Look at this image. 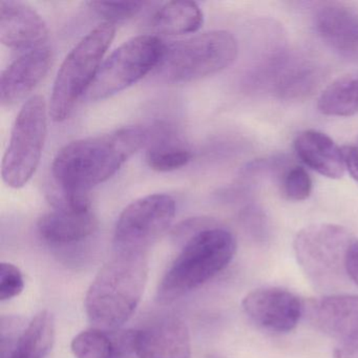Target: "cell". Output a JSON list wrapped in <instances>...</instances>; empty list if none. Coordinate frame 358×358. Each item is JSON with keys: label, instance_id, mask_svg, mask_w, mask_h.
<instances>
[{"label": "cell", "instance_id": "cell-1", "mask_svg": "<svg viewBox=\"0 0 358 358\" xmlns=\"http://www.w3.org/2000/svg\"><path fill=\"white\" fill-rule=\"evenodd\" d=\"M150 137V131L144 127H127L71 142L54 159V181L66 192H89L110 179Z\"/></svg>", "mask_w": 358, "mask_h": 358}, {"label": "cell", "instance_id": "cell-2", "mask_svg": "<svg viewBox=\"0 0 358 358\" xmlns=\"http://www.w3.org/2000/svg\"><path fill=\"white\" fill-rule=\"evenodd\" d=\"M146 253L115 251L92 282L85 309L97 329L115 331L137 309L148 280Z\"/></svg>", "mask_w": 358, "mask_h": 358}, {"label": "cell", "instance_id": "cell-3", "mask_svg": "<svg viewBox=\"0 0 358 358\" xmlns=\"http://www.w3.org/2000/svg\"><path fill=\"white\" fill-rule=\"evenodd\" d=\"M236 242L224 228L199 230L186 243L161 280L157 299L171 303L225 269L234 259Z\"/></svg>", "mask_w": 358, "mask_h": 358}, {"label": "cell", "instance_id": "cell-4", "mask_svg": "<svg viewBox=\"0 0 358 358\" xmlns=\"http://www.w3.org/2000/svg\"><path fill=\"white\" fill-rule=\"evenodd\" d=\"M238 41L227 31L215 30L166 45L156 76L167 83H194L234 64Z\"/></svg>", "mask_w": 358, "mask_h": 358}, {"label": "cell", "instance_id": "cell-5", "mask_svg": "<svg viewBox=\"0 0 358 358\" xmlns=\"http://www.w3.org/2000/svg\"><path fill=\"white\" fill-rule=\"evenodd\" d=\"M115 34V24L102 22L66 56L58 71L50 100L49 114L54 121L66 120L83 94L87 93Z\"/></svg>", "mask_w": 358, "mask_h": 358}, {"label": "cell", "instance_id": "cell-6", "mask_svg": "<svg viewBox=\"0 0 358 358\" xmlns=\"http://www.w3.org/2000/svg\"><path fill=\"white\" fill-rule=\"evenodd\" d=\"M354 242L350 232L334 224H314L294 238V252L308 280L320 290H334L348 278L345 259Z\"/></svg>", "mask_w": 358, "mask_h": 358}, {"label": "cell", "instance_id": "cell-7", "mask_svg": "<svg viewBox=\"0 0 358 358\" xmlns=\"http://www.w3.org/2000/svg\"><path fill=\"white\" fill-rule=\"evenodd\" d=\"M48 131V108L43 96H32L22 106L12 129L3 160V182L22 188L38 169Z\"/></svg>", "mask_w": 358, "mask_h": 358}, {"label": "cell", "instance_id": "cell-8", "mask_svg": "<svg viewBox=\"0 0 358 358\" xmlns=\"http://www.w3.org/2000/svg\"><path fill=\"white\" fill-rule=\"evenodd\" d=\"M165 47L154 35H140L125 41L102 62L87 98L92 101L108 99L135 85L156 70Z\"/></svg>", "mask_w": 358, "mask_h": 358}, {"label": "cell", "instance_id": "cell-9", "mask_svg": "<svg viewBox=\"0 0 358 358\" xmlns=\"http://www.w3.org/2000/svg\"><path fill=\"white\" fill-rule=\"evenodd\" d=\"M176 201L169 194H155L131 202L119 215L115 228V251L146 253L173 223Z\"/></svg>", "mask_w": 358, "mask_h": 358}, {"label": "cell", "instance_id": "cell-10", "mask_svg": "<svg viewBox=\"0 0 358 358\" xmlns=\"http://www.w3.org/2000/svg\"><path fill=\"white\" fill-rule=\"evenodd\" d=\"M243 309L262 328L273 332L292 331L303 314V303L282 288L257 289L243 299Z\"/></svg>", "mask_w": 358, "mask_h": 358}, {"label": "cell", "instance_id": "cell-11", "mask_svg": "<svg viewBox=\"0 0 358 358\" xmlns=\"http://www.w3.org/2000/svg\"><path fill=\"white\" fill-rule=\"evenodd\" d=\"M308 322L324 334L345 341L358 336V295L334 294L303 303Z\"/></svg>", "mask_w": 358, "mask_h": 358}, {"label": "cell", "instance_id": "cell-12", "mask_svg": "<svg viewBox=\"0 0 358 358\" xmlns=\"http://www.w3.org/2000/svg\"><path fill=\"white\" fill-rule=\"evenodd\" d=\"M53 53L48 47L27 52L12 62L0 78V101L12 106L27 97L49 72Z\"/></svg>", "mask_w": 358, "mask_h": 358}, {"label": "cell", "instance_id": "cell-13", "mask_svg": "<svg viewBox=\"0 0 358 358\" xmlns=\"http://www.w3.org/2000/svg\"><path fill=\"white\" fill-rule=\"evenodd\" d=\"M48 34L45 20L31 6L13 0L0 3V41L6 47L31 51L43 47Z\"/></svg>", "mask_w": 358, "mask_h": 358}, {"label": "cell", "instance_id": "cell-14", "mask_svg": "<svg viewBox=\"0 0 358 358\" xmlns=\"http://www.w3.org/2000/svg\"><path fill=\"white\" fill-rule=\"evenodd\" d=\"M137 358H190L189 331L181 318L169 316L137 330Z\"/></svg>", "mask_w": 358, "mask_h": 358}, {"label": "cell", "instance_id": "cell-15", "mask_svg": "<svg viewBox=\"0 0 358 358\" xmlns=\"http://www.w3.org/2000/svg\"><path fill=\"white\" fill-rule=\"evenodd\" d=\"M322 41L341 57L358 62V14L339 3H324L314 14Z\"/></svg>", "mask_w": 358, "mask_h": 358}, {"label": "cell", "instance_id": "cell-16", "mask_svg": "<svg viewBox=\"0 0 358 358\" xmlns=\"http://www.w3.org/2000/svg\"><path fill=\"white\" fill-rule=\"evenodd\" d=\"M294 150L308 167L324 177L339 179L345 173L343 150L326 134L301 131L295 138Z\"/></svg>", "mask_w": 358, "mask_h": 358}, {"label": "cell", "instance_id": "cell-17", "mask_svg": "<svg viewBox=\"0 0 358 358\" xmlns=\"http://www.w3.org/2000/svg\"><path fill=\"white\" fill-rule=\"evenodd\" d=\"M136 336L137 330L95 328L79 333L71 347L76 358H137Z\"/></svg>", "mask_w": 358, "mask_h": 358}, {"label": "cell", "instance_id": "cell-18", "mask_svg": "<svg viewBox=\"0 0 358 358\" xmlns=\"http://www.w3.org/2000/svg\"><path fill=\"white\" fill-rule=\"evenodd\" d=\"M93 211L54 209L39 219V236L50 244L64 245L89 238L97 228Z\"/></svg>", "mask_w": 358, "mask_h": 358}, {"label": "cell", "instance_id": "cell-19", "mask_svg": "<svg viewBox=\"0 0 358 358\" xmlns=\"http://www.w3.org/2000/svg\"><path fill=\"white\" fill-rule=\"evenodd\" d=\"M204 22L202 10L194 1H171L158 10L152 20L155 30L164 35L198 32Z\"/></svg>", "mask_w": 358, "mask_h": 358}, {"label": "cell", "instance_id": "cell-20", "mask_svg": "<svg viewBox=\"0 0 358 358\" xmlns=\"http://www.w3.org/2000/svg\"><path fill=\"white\" fill-rule=\"evenodd\" d=\"M55 341V320L41 311L28 324L13 351L5 358H45Z\"/></svg>", "mask_w": 358, "mask_h": 358}, {"label": "cell", "instance_id": "cell-21", "mask_svg": "<svg viewBox=\"0 0 358 358\" xmlns=\"http://www.w3.org/2000/svg\"><path fill=\"white\" fill-rule=\"evenodd\" d=\"M318 110L326 116L349 117L358 113V72L339 77L318 98Z\"/></svg>", "mask_w": 358, "mask_h": 358}, {"label": "cell", "instance_id": "cell-22", "mask_svg": "<svg viewBox=\"0 0 358 358\" xmlns=\"http://www.w3.org/2000/svg\"><path fill=\"white\" fill-rule=\"evenodd\" d=\"M192 154L185 145L169 135L157 136L146 154V162L152 171L169 173L183 169L192 161Z\"/></svg>", "mask_w": 358, "mask_h": 358}, {"label": "cell", "instance_id": "cell-23", "mask_svg": "<svg viewBox=\"0 0 358 358\" xmlns=\"http://www.w3.org/2000/svg\"><path fill=\"white\" fill-rule=\"evenodd\" d=\"M148 3L144 1H90V9L103 18L104 22L116 24L136 17Z\"/></svg>", "mask_w": 358, "mask_h": 358}, {"label": "cell", "instance_id": "cell-24", "mask_svg": "<svg viewBox=\"0 0 358 358\" xmlns=\"http://www.w3.org/2000/svg\"><path fill=\"white\" fill-rule=\"evenodd\" d=\"M282 192L287 199L295 202L309 198L312 192V180L309 173L303 167H291L282 179Z\"/></svg>", "mask_w": 358, "mask_h": 358}, {"label": "cell", "instance_id": "cell-25", "mask_svg": "<svg viewBox=\"0 0 358 358\" xmlns=\"http://www.w3.org/2000/svg\"><path fill=\"white\" fill-rule=\"evenodd\" d=\"M26 320L20 316H1L0 320V343H1V358L7 357L15 345L20 336L26 330Z\"/></svg>", "mask_w": 358, "mask_h": 358}, {"label": "cell", "instance_id": "cell-26", "mask_svg": "<svg viewBox=\"0 0 358 358\" xmlns=\"http://www.w3.org/2000/svg\"><path fill=\"white\" fill-rule=\"evenodd\" d=\"M24 287V278L16 266L10 263L0 264V301H9L17 296Z\"/></svg>", "mask_w": 358, "mask_h": 358}, {"label": "cell", "instance_id": "cell-27", "mask_svg": "<svg viewBox=\"0 0 358 358\" xmlns=\"http://www.w3.org/2000/svg\"><path fill=\"white\" fill-rule=\"evenodd\" d=\"M348 278L358 286V241H354L348 251L345 259Z\"/></svg>", "mask_w": 358, "mask_h": 358}, {"label": "cell", "instance_id": "cell-28", "mask_svg": "<svg viewBox=\"0 0 358 358\" xmlns=\"http://www.w3.org/2000/svg\"><path fill=\"white\" fill-rule=\"evenodd\" d=\"M343 159H345V169L349 171L356 182H358V148L355 146H343Z\"/></svg>", "mask_w": 358, "mask_h": 358}, {"label": "cell", "instance_id": "cell-29", "mask_svg": "<svg viewBox=\"0 0 358 358\" xmlns=\"http://www.w3.org/2000/svg\"><path fill=\"white\" fill-rule=\"evenodd\" d=\"M333 355L334 358H358V336L341 341L335 348Z\"/></svg>", "mask_w": 358, "mask_h": 358}, {"label": "cell", "instance_id": "cell-30", "mask_svg": "<svg viewBox=\"0 0 358 358\" xmlns=\"http://www.w3.org/2000/svg\"><path fill=\"white\" fill-rule=\"evenodd\" d=\"M208 358H223V357H221V356H209Z\"/></svg>", "mask_w": 358, "mask_h": 358}]
</instances>
